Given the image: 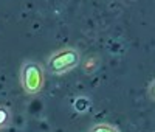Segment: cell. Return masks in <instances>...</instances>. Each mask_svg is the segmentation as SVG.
Listing matches in <instances>:
<instances>
[{
    "label": "cell",
    "instance_id": "obj_1",
    "mask_svg": "<svg viewBox=\"0 0 155 132\" xmlns=\"http://www.w3.org/2000/svg\"><path fill=\"white\" fill-rule=\"evenodd\" d=\"M81 64L79 50L73 47H64L54 50L45 61V70L53 76H62L70 73Z\"/></svg>",
    "mask_w": 155,
    "mask_h": 132
},
{
    "label": "cell",
    "instance_id": "obj_2",
    "mask_svg": "<svg viewBox=\"0 0 155 132\" xmlns=\"http://www.w3.org/2000/svg\"><path fill=\"white\" fill-rule=\"evenodd\" d=\"M45 67L33 59H25L20 67V86L27 95H39L45 87Z\"/></svg>",
    "mask_w": 155,
    "mask_h": 132
},
{
    "label": "cell",
    "instance_id": "obj_3",
    "mask_svg": "<svg viewBox=\"0 0 155 132\" xmlns=\"http://www.w3.org/2000/svg\"><path fill=\"white\" fill-rule=\"evenodd\" d=\"M88 132H121L116 126L109 124V123H96L88 129Z\"/></svg>",
    "mask_w": 155,
    "mask_h": 132
},
{
    "label": "cell",
    "instance_id": "obj_4",
    "mask_svg": "<svg viewBox=\"0 0 155 132\" xmlns=\"http://www.w3.org/2000/svg\"><path fill=\"white\" fill-rule=\"evenodd\" d=\"M11 123V112L5 106H0V129L8 127Z\"/></svg>",
    "mask_w": 155,
    "mask_h": 132
},
{
    "label": "cell",
    "instance_id": "obj_5",
    "mask_svg": "<svg viewBox=\"0 0 155 132\" xmlns=\"http://www.w3.org/2000/svg\"><path fill=\"white\" fill-rule=\"evenodd\" d=\"M96 62H99L96 58H88V59H85V62H84V70L85 72H92V70H95L96 67H98V64Z\"/></svg>",
    "mask_w": 155,
    "mask_h": 132
},
{
    "label": "cell",
    "instance_id": "obj_6",
    "mask_svg": "<svg viewBox=\"0 0 155 132\" xmlns=\"http://www.w3.org/2000/svg\"><path fill=\"white\" fill-rule=\"evenodd\" d=\"M147 96L152 100V101H155V79L149 84V87H147Z\"/></svg>",
    "mask_w": 155,
    "mask_h": 132
}]
</instances>
